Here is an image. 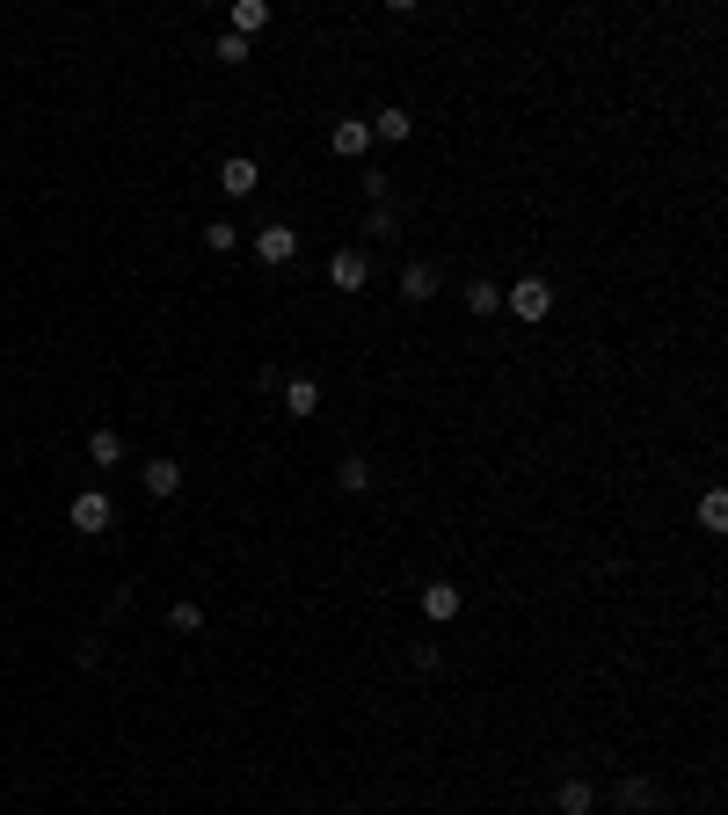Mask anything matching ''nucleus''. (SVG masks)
I'll use <instances>...</instances> for the list:
<instances>
[{"mask_svg": "<svg viewBox=\"0 0 728 815\" xmlns=\"http://www.w3.org/2000/svg\"><path fill=\"white\" fill-rule=\"evenodd\" d=\"M700 531H728V496L721 488H706L700 496Z\"/></svg>", "mask_w": 728, "mask_h": 815, "instance_id": "nucleus-20", "label": "nucleus"}, {"mask_svg": "<svg viewBox=\"0 0 728 815\" xmlns=\"http://www.w3.org/2000/svg\"><path fill=\"white\" fill-rule=\"evenodd\" d=\"M66 525L80 531V539H102V531L117 525V503H110L102 488H80V496H73V510H66Z\"/></svg>", "mask_w": 728, "mask_h": 815, "instance_id": "nucleus-1", "label": "nucleus"}, {"mask_svg": "<svg viewBox=\"0 0 728 815\" xmlns=\"http://www.w3.org/2000/svg\"><path fill=\"white\" fill-rule=\"evenodd\" d=\"M88 459H96V466H117V459H124V437H117V430H88Z\"/></svg>", "mask_w": 728, "mask_h": 815, "instance_id": "nucleus-18", "label": "nucleus"}, {"mask_svg": "<svg viewBox=\"0 0 728 815\" xmlns=\"http://www.w3.org/2000/svg\"><path fill=\"white\" fill-rule=\"evenodd\" d=\"M460 582H423V619H437V626H452L460 619Z\"/></svg>", "mask_w": 728, "mask_h": 815, "instance_id": "nucleus-9", "label": "nucleus"}, {"mask_svg": "<svg viewBox=\"0 0 728 815\" xmlns=\"http://www.w3.org/2000/svg\"><path fill=\"white\" fill-rule=\"evenodd\" d=\"M73 663H80V670H96V663H102V641H96V634H80V648H73Z\"/></svg>", "mask_w": 728, "mask_h": 815, "instance_id": "nucleus-24", "label": "nucleus"}, {"mask_svg": "<svg viewBox=\"0 0 728 815\" xmlns=\"http://www.w3.org/2000/svg\"><path fill=\"white\" fill-rule=\"evenodd\" d=\"M328 146H336V161H364V153H372V124L364 117H336Z\"/></svg>", "mask_w": 728, "mask_h": 815, "instance_id": "nucleus-6", "label": "nucleus"}, {"mask_svg": "<svg viewBox=\"0 0 728 815\" xmlns=\"http://www.w3.org/2000/svg\"><path fill=\"white\" fill-rule=\"evenodd\" d=\"M336 488H342V496H364V488H372V459L350 452V459L336 466Z\"/></svg>", "mask_w": 728, "mask_h": 815, "instance_id": "nucleus-15", "label": "nucleus"}, {"mask_svg": "<svg viewBox=\"0 0 728 815\" xmlns=\"http://www.w3.org/2000/svg\"><path fill=\"white\" fill-rule=\"evenodd\" d=\"M285 415H291V423L321 415V379H306V372H299V379H285Z\"/></svg>", "mask_w": 728, "mask_h": 815, "instance_id": "nucleus-10", "label": "nucleus"}, {"mask_svg": "<svg viewBox=\"0 0 728 815\" xmlns=\"http://www.w3.org/2000/svg\"><path fill=\"white\" fill-rule=\"evenodd\" d=\"M218 66H248V37L226 29V37H218Z\"/></svg>", "mask_w": 728, "mask_h": 815, "instance_id": "nucleus-22", "label": "nucleus"}, {"mask_svg": "<svg viewBox=\"0 0 728 815\" xmlns=\"http://www.w3.org/2000/svg\"><path fill=\"white\" fill-rule=\"evenodd\" d=\"M139 488L153 496V503H168L175 488H183V459H146V466H139Z\"/></svg>", "mask_w": 728, "mask_h": 815, "instance_id": "nucleus-5", "label": "nucleus"}, {"mask_svg": "<svg viewBox=\"0 0 728 815\" xmlns=\"http://www.w3.org/2000/svg\"><path fill=\"white\" fill-rule=\"evenodd\" d=\"M255 29H269V8L263 0H234V37H255Z\"/></svg>", "mask_w": 728, "mask_h": 815, "instance_id": "nucleus-16", "label": "nucleus"}, {"mask_svg": "<svg viewBox=\"0 0 728 815\" xmlns=\"http://www.w3.org/2000/svg\"><path fill=\"white\" fill-rule=\"evenodd\" d=\"M328 285L336 291H364L372 285V255H364V248H336V255H328Z\"/></svg>", "mask_w": 728, "mask_h": 815, "instance_id": "nucleus-4", "label": "nucleus"}, {"mask_svg": "<svg viewBox=\"0 0 728 815\" xmlns=\"http://www.w3.org/2000/svg\"><path fill=\"white\" fill-rule=\"evenodd\" d=\"M255 183H263V168H255L248 153H226V161H218V190L226 197H255Z\"/></svg>", "mask_w": 728, "mask_h": 815, "instance_id": "nucleus-7", "label": "nucleus"}, {"mask_svg": "<svg viewBox=\"0 0 728 815\" xmlns=\"http://www.w3.org/2000/svg\"><path fill=\"white\" fill-rule=\"evenodd\" d=\"M401 234V212H393V204H372V212H364V240H393Z\"/></svg>", "mask_w": 728, "mask_h": 815, "instance_id": "nucleus-17", "label": "nucleus"}, {"mask_svg": "<svg viewBox=\"0 0 728 815\" xmlns=\"http://www.w3.org/2000/svg\"><path fill=\"white\" fill-rule=\"evenodd\" d=\"M401 299H409V306H430L437 299V263H423V255L401 263Z\"/></svg>", "mask_w": 728, "mask_h": 815, "instance_id": "nucleus-8", "label": "nucleus"}, {"mask_svg": "<svg viewBox=\"0 0 728 815\" xmlns=\"http://www.w3.org/2000/svg\"><path fill=\"white\" fill-rule=\"evenodd\" d=\"M204 248H212V255H234V248H241V226H234V218H212V226H204Z\"/></svg>", "mask_w": 728, "mask_h": 815, "instance_id": "nucleus-19", "label": "nucleus"}, {"mask_svg": "<svg viewBox=\"0 0 728 815\" xmlns=\"http://www.w3.org/2000/svg\"><path fill=\"white\" fill-rule=\"evenodd\" d=\"M503 306L517 313V321H547V313H554V285H547V277H517V285H503Z\"/></svg>", "mask_w": 728, "mask_h": 815, "instance_id": "nucleus-2", "label": "nucleus"}, {"mask_svg": "<svg viewBox=\"0 0 728 815\" xmlns=\"http://www.w3.org/2000/svg\"><path fill=\"white\" fill-rule=\"evenodd\" d=\"M655 801H663V793H655V779H641V772H633V779H619V808H633V815H649Z\"/></svg>", "mask_w": 728, "mask_h": 815, "instance_id": "nucleus-14", "label": "nucleus"}, {"mask_svg": "<svg viewBox=\"0 0 728 815\" xmlns=\"http://www.w3.org/2000/svg\"><path fill=\"white\" fill-rule=\"evenodd\" d=\"M168 626H175V634H204V612H197V604H175Z\"/></svg>", "mask_w": 728, "mask_h": 815, "instance_id": "nucleus-23", "label": "nucleus"}, {"mask_svg": "<svg viewBox=\"0 0 728 815\" xmlns=\"http://www.w3.org/2000/svg\"><path fill=\"white\" fill-rule=\"evenodd\" d=\"M466 313H503V285H495V277H466Z\"/></svg>", "mask_w": 728, "mask_h": 815, "instance_id": "nucleus-13", "label": "nucleus"}, {"mask_svg": "<svg viewBox=\"0 0 728 815\" xmlns=\"http://www.w3.org/2000/svg\"><path fill=\"white\" fill-rule=\"evenodd\" d=\"M357 190H364V204H387V197H393V175H387V168H357Z\"/></svg>", "mask_w": 728, "mask_h": 815, "instance_id": "nucleus-21", "label": "nucleus"}, {"mask_svg": "<svg viewBox=\"0 0 728 815\" xmlns=\"http://www.w3.org/2000/svg\"><path fill=\"white\" fill-rule=\"evenodd\" d=\"M364 124H372V139H387V146H401V139H409V131H415V117H409V110H401V102H387V110H372V117H364Z\"/></svg>", "mask_w": 728, "mask_h": 815, "instance_id": "nucleus-11", "label": "nucleus"}, {"mask_svg": "<svg viewBox=\"0 0 728 815\" xmlns=\"http://www.w3.org/2000/svg\"><path fill=\"white\" fill-rule=\"evenodd\" d=\"M255 263H269V269H285L291 255H299V226H285V218H269V226H255Z\"/></svg>", "mask_w": 728, "mask_h": 815, "instance_id": "nucleus-3", "label": "nucleus"}, {"mask_svg": "<svg viewBox=\"0 0 728 815\" xmlns=\"http://www.w3.org/2000/svg\"><path fill=\"white\" fill-rule=\"evenodd\" d=\"M554 808H561V815H590V808H598V787H590V779H561V787H554Z\"/></svg>", "mask_w": 728, "mask_h": 815, "instance_id": "nucleus-12", "label": "nucleus"}]
</instances>
